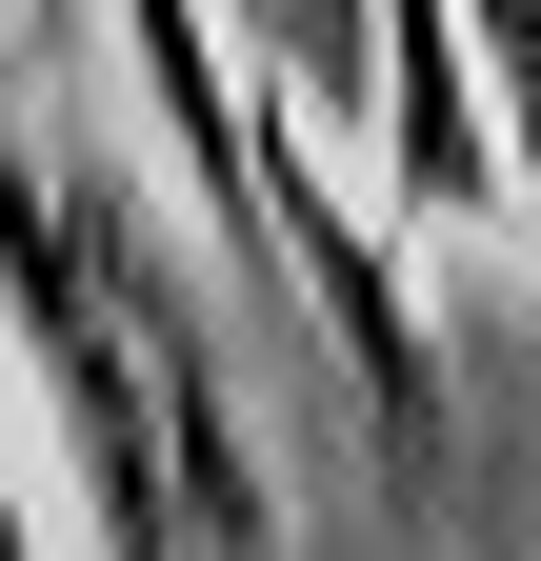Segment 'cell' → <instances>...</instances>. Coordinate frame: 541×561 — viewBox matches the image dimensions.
I'll return each instance as SVG.
<instances>
[{
  "label": "cell",
  "instance_id": "obj_4",
  "mask_svg": "<svg viewBox=\"0 0 541 561\" xmlns=\"http://www.w3.org/2000/svg\"><path fill=\"white\" fill-rule=\"evenodd\" d=\"M0 21H21V0H0Z\"/></svg>",
  "mask_w": 541,
  "mask_h": 561
},
{
  "label": "cell",
  "instance_id": "obj_1",
  "mask_svg": "<svg viewBox=\"0 0 541 561\" xmlns=\"http://www.w3.org/2000/svg\"><path fill=\"white\" fill-rule=\"evenodd\" d=\"M0 321L41 362V421H60V481H81L101 561H301L181 241L120 201V161L21 140V121H0Z\"/></svg>",
  "mask_w": 541,
  "mask_h": 561
},
{
  "label": "cell",
  "instance_id": "obj_2",
  "mask_svg": "<svg viewBox=\"0 0 541 561\" xmlns=\"http://www.w3.org/2000/svg\"><path fill=\"white\" fill-rule=\"evenodd\" d=\"M381 201L422 241H521L502 201H521V161H502V101L461 81V0H381Z\"/></svg>",
  "mask_w": 541,
  "mask_h": 561
},
{
  "label": "cell",
  "instance_id": "obj_3",
  "mask_svg": "<svg viewBox=\"0 0 541 561\" xmlns=\"http://www.w3.org/2000/svg\"><path fill=\"white\" fill-rule=\"evenodd\" d=\"M261 101H301L321 140H381V0H241Z\"/></svg>",
  "mask_w": 541,
  "mask_h": 561
}]
</instances>
